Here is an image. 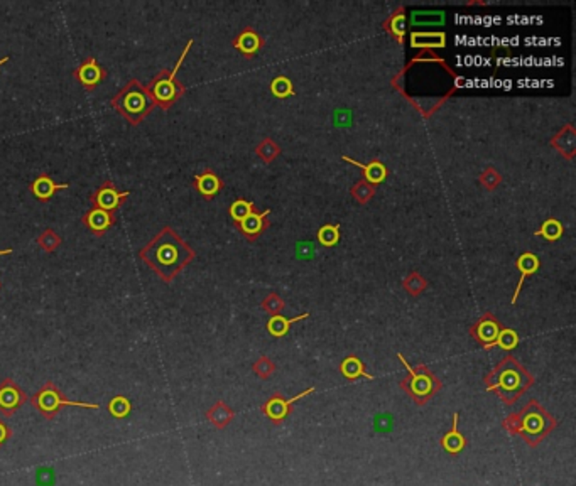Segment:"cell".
<instances>
[{"label":"cell","instance_id":"33","mask_svg":"<svg viewBox=\"0 0 576 486\" xmlns=\"http://www.w3.org/2000/svg\"><path fill=\"white\" fill-rule=\"evenodd\" d=\"M517 345H519V334L511 328H504L502 326L499 336L495 340V346H499L504 352H512Z\"/></svg>","mask_w":576,"mask_h":486},{"label":"cell","instance_id":"5","mask_svg":"<svg viewBox=\"0 0 576 486\" xmlns=\"http://www.w3.org/2000/svg\"><path fill=\"white\" fill-rule=\"evenodd\" d=\"M194 39H189L186 42L185 49H183L180 60L178 63L173 66V69H161V71L155 75L149 83L146 85V90L153 98L155 107H159L161 110H171L174 103H178V100H181L183 96L186 95V87L178 80V71H180L183 61H185L186 54L189 53V49L193 48Z\"/></svg>","mask_w":576,"mask_h":486},{"label":"cell","instance_id":"25","mask_svg":"<svg viewBox=\"0 0 576 486\" xmlns=\"http://www.w3.org/2000/svg\"><path fill=\"white\" fill-rule=\"evenodd\" d=\"M310 318V314H299V316L296 318H284L282 314H278V316H271L269 322H267V331H269L271 336L274 338H282L286 336L287 333H289L291 326L294 324V322L298 321H303V320H307Z\"/></svg>","mask_w":576,"mask_h":486},{"label":"cell","instance_id":"22","mask_svg":"<svg viewBox=\"0 0 576 486\" xmlns=\"http://www.w3.org/2000/svg\"><path fill=\"white\" fill-rule=\"evenodd\" d=\"M206 419H208V422L212 424L215 429L223 431L225 427L235 419V412H233L232 407L227 406L223 400H218V402L213 403V406L206 410Z\"/></svg>","mask_w":576,"mask_h":486},{"label":"cell","instance_id":"19","mask_svg":"<svg viewBox=\"0 0 576 486\" xmlns=\"http://www.w3.org/2000/svg\"><path fill=\"white\" fill-rule=\"evenodd\" d=\"M516 266H517V270L520 272V279H519V282H517L516 290H514L512 301H511L512 304H516L517 299H519V294H520V290H523L525 279L531 277V275H534L536 272L539 270V259H538V255L532 254V252H524V254L517 259Z\"/></svg>","mask_w":576,"mask_h":486},{"label":"cell","instance_id":"42","mask_svg":"<svg viewBox=\"0 0 576 486\" xmlns=\"http://www.w3.org/2000/svg\"><path fill=\"white\" fill-rule=\"evenodd\" d=\"M12 248H3V250H0V257H3V255H10L12 254Z\"/></svg>","mask_w":576,"mask_h":486},{"label":"cell","instance_id":"35","mask_svg":"<svg viewBox=\"0 0 576 486\" xmlns=\"http://www.w3.org/2000/svg\"><path fill=\"white\" fill-rule=\"evenodd\" d=\"M252 209H255L254 203H251V201H247V200H237V201H233L230 208H228V215L232 216L233 223L237 225V223H240V221H242L244 218L252 211Z\"/></svg>","mask_w":576,"mask_h":486},{"label":"cell","instance_id":"12","mask_svg":"<svg viewBox=\"0 0 576 486\" xmlns=\"http://www.w3.org/2000/svg\"><path fill=\"white\" fill-rule=\"evenodd\" d=\"M107 69L99 64V61L93 56H88L80 66L73 69V78L85 88L87 92H93L100 83L107 78Z\"/></svg>","mask_w":576,"mask_h":486},{"label":"cell","instance_id":"13","mask_svg":"<svg viewBox=\"0 0 576 486\" xmlns=\"http://www.w3.org/2000/svg\"><path fill=\"white\" fill-rule=\"evenodd\" d=\"M117 223V213L92 208L81 216V225L87 227L95 236H103Z\"/></svg>","mask_w":576,"mask_h":486},{"label":"cell","instance_id":"2","mask_svg":"<svg viewBox=\"0 0 576 486\" xmlns=\"http://www.w3.org/2000/svg\"><path fill=\"white\" fill-rule=\"evenodd\" d=\"M534 382L532 373L511 353L505 355L484 379L486 390L493 392L507 406H514Z\"/></svg>","mask_w":576,"mask_h":486},{"label":"cell","instance_id":"15","mask_svg":"<svg viewBox=\"0 0 576 486\" xmlns=\"http://www.w3.org/2000/svg\"><path fill=\"white\" fill-rule=\"evenodd\" d=\"M193 188L196 189L205 200H213L218 193L223 188V181L220 180V176L213 169L206 167L205 171H201L200 174L193 177Z\"/></svg>","mask_w":576,"mask_h":486},{"label":"cell","instance_id":"24","mask_svg":"<svg viewBox=\"0 0 576 486\" xmlns=\"http://www.w3.org/2000/svg\"><path fill=\"white\" fill-rule=\"evenodd\" d=\"M340 372H341V375L348 380V382H357V380H360V379L373 380V375H371V373L365 370L364 361L355 355L346 356V358L341 361Z\"/></svg>","mask_w":576,"mask_h":486},{"label":"cell","instance_id":"31","mask_svg":"<svg viewBox=\"0 0 576 486\" xmlns=\"http://www.w3.org/2000/svg\"><path fill=\"white\" fill-rule=\"evenodd\" d=\"M271 92H272V95L278 96V98H287V96L294 95L293 81L286 76L274 78L271 83Z\"/></svg>","mask_w":576,"mask_h":486},{"label":"cell","instance_id":"14","mask_svg":"<svg viewBox=\"0 0 576 486\" xmlns=\"http://www.w3.org/2000/svg\"><path fill=\"white\" fill-rule=\"evenodd\" d=\"M271 215V209H266L264 213H259L257 209H252L247 216L244 218L240 223H237L235 227L239 228V232L242 233L247 240H257L267 228L271 227L267 216Z\"/></svg>","mask_w":576,"mask_h":486},{"label":"cell","instance_id":"34","mask_svg":"<svg viewBox=\"0 0 576 486\" xmlns=\"http://www.w3.org/2000/svg\"><path fill=\"white\" fill-rule=\"evenodd\" d=\"M255 153L264 162H272L279 154H281V149H279V146L272 141V139H264V141L257 146Z\"/></svg>","mask_w":576,"mask_h":486},{"label":"cell","instance_id":"6","mask_svg":"<svg viewBox=\"0 0 576 486\" xmlns=\"http://www.w3.org/2000/svg\"><path fill=\"white\" fill-rule=\"evenodd\" d=\"M397 360H399L407 370L406 375L400 379L399 385L400 388L406 392L407 397H409L411 400H414V403L424 406V403L430 402V400L443 388L441 380H439L426 365L412 367L409 361L404 358L400 353H397Z\"/></svg>","mask_w":576,"mask_h":486},{"label":"cell","instance_id":"28","mask_svg":"<svg viewBox=\"0 0 576 486\" xmlns=\"http://www.w3.org/2000/svg\"><path fill=\"white\" fill-rule=\"evenodd\" d=\"M61 243H63V240H61V236L58 235L53 228H46V230L37 236V245L41 247L42 252H46V254L56 252L58 248L61 247Z\"/></svg>","mask_w":576,"mask_h":486},{"label":"cell","instance_id":"43","mask_svg":"<svg viewBox=\"0 0 576 486\" xmlns=\"http://www.w3.org/2000/svg\"><path fill=\"white\" fill-rule=\"evenodd\" d=\"M7 61H9V56H6V58H2V60H0V68H2L3 64L7 63Z\"/></svg>","mask_w":576,"mask_h":486},{"label":"cell","instance_id":"21","mask_svg":"<svg viewBox=\"0 0 576 486\" xmlns=\"http://www.w3.org/2000/svg\"><path fill=\"white\" fill-rule=\"evenodd\" d=\"M551 146L558 150L563 157L573 159L576 154V130L573 125H566L563 130L558 132L554 139L551 141Z\"/></svg>","mask_w":576,"mask_h":486},{"label":"cell","instance_id":"40","mask_svg":"<svg viewBox=\"0 0 576 486\" xmlns=\"http://www.w3.org/2000/svg\"><path fill=\"white\" fill-rule=\"evenodd\" d=\"M480 182L489 189V191H492V189H495L502 182V176L493 169V167H486L484 173H482Z\"/></svg>","mask_w":576,"mask_h":486},{"label":"cell","instance_id":"11","mask_svg":"<svg viewBox=\"0 0 576 486\" xmlns=\"http://www.w3.org/2000/svg\"><path fill=\"white\" fill-rule=\"evenodd\" d=\"M502 329L500 321L493 316L492 313H485L475 324L470 328V336L477 341L478 345L484 346V349L495 348V340Z\"/></svg>","mask_w":576,"mask_h":486},{"label":"cell","instance_id":"36","mask_svg":"<svg viewBox=\"0 0 576 486\" xmlns=\"http://www.w3.org/2000/svg\"><path fill=\"white\" fill-rule=\"evenodd\" d=\"M403 286L411 295H419L427 287V282L419 272H411V274L404 279Z\"/></svg>","mask_w":576,"mask_h":486},{"label":"cell","instance_id":"30","mask_svg":"<svg viewBox=\"0 0 576 486\" xmlns=\"http://www.w3.org/2000/svg\"><path fill=\"white\" fill-rule=\"evenodd\" d=\"M340 240V225H325L318 232V242L323 247H334Z\"/></svg>","mask_w":576,"mask_h":486},{"label":"cell","instance_id":"20","mask_svg":"<svg viewBox=\"0 0 576 486\" xmlns=\"http://www.w3.org/2000/svg\"><path fill=\"white\" fill-rule=\"evenodd\" d=\"M344 161L350 162V164H353L355 167H359L362 173H364V181H367L369 184L377 186L387 180L389 171H387V167L379 161V159H373V161L369 162V164H362V162L355 161V159L348 157V155H344Z\"/></svg>","mask_w":576,"mask_h":486},{"label":"cell","instance_id":"17","mask_svg":"<svg viewBox=\"0 0 576 486\" xmlns=\"http://www.w3.org/2000/svg\"><path fill=\"white\" fill-rule=\"evenodd\" d=\"M232 44L237 51H239L240 54H244V58L251 60V58H254L255 54L260 51V48L264 46V41L255 29H252V27H245L242 33L233 39Z\"/></svg>","mask_w":576,"mask_h":486},{"label":"cell","instance_id":"8","mask_svg":"<svg viewBox=\"0 0 576 486\" xmlns=\"http://www.w3.org/2000/svg\"><path fill=\"white\" fill-rule=\"evenodd\" d=\"M314 390H316V388L310 387V388H306L305 392H301V394L293 397V399H284L281 394H274V395H271L266 402H264V406L260 407V412H262V414L266 415L272 424L281 426V424L289 417L291 412H293L294 403L298 402V400L311 395Z\"/></svg>","mask_w":576,"mask_h":486},{"label":"cell","instance_id":"3","mask_svg":"<svg viewBox=\"0 0 576 486\" xmlns=\"http://www.w3.org/2000/svg\"><path fill=\"white\" fill-rule=\"evenodd\" d=\"M558 426L554 415L550 414L536 399L529 400L519 412H512L502 421V429L511 435H520L529 448H536Z\"/></svg>","mask_w":576,"mask_h":486},{"label":"cell","instance_id":"41","mask_svg":"<svg viewBox=\"0 0 576 486\" xmlns=\"http://www.w3.org/2000/svg\"><path fill=\"white\" fill-rule=\"evenodd\" d=\"M12 437V429L0 419V448Z\"/></svg>","mask_w":576,"mask_h":486},{"label":"cell","instance_id":"9","mask_svg":"<svg viewBox=\"0 0 576 486\" xmlns=\"http://www.w3.org/2000/svg\"><path fill=\"white\" fill-rule=\"evenodd\" d=\"M128 196H130V193L119 191V189L115 188L114 181L105 180L99 188L92 191L90 203L93 208H100L105 209V211L115 213L117 209L128 200Z\"/></svg>","mask_w":576,"mask_h":486},{"label":"cell","instance_id":"27","mask_svg":"<svg viewBox=\"0 0 576 486\" xmlns=\"http://www.w3.org/2000/svg\"><path fill=\"white\" fill-rule=\"evenodd\" d=\"M563 232H564L563 223H559V221L554 220V218H550V220H546L543 225H541V228L539 230H536L534 235L543 236V238H546L548 242H556V240L561 238Z\"/></svg>","mask_w":576,"mask_h":486},{"label":"cell","instance_id":"1","mask_svg":"<svg viewBox=\"0 0 576 486\" xmlns=\"http://www.w3.org/2000/svg\"><path fill=\"white\" fill-rule=\"evenodd\" d=\"M139 257L162 282L171 284L196 254L173 228L164 227L139 250Z\"/></svg>","mask_w":576,"mask_h":486},{"label":"cell","instance_id":"23","mask_svg":"<svg viewBox=\"0 0 576 486\" xmlns=\"http://www.w3.org/2000/svg\"><path fill=\"white\" fill-rule=\"evenodd\" d=\"M446 46V34L438 33V31H427V33H421L416 31L411 34V48L416 49H433V48H445Z\"/></svg>","mask_w":576,"mask_h":486},{"label":"cell","instance_id":"32","mask_svg":"<svg viewBox=\"0 0 576 486\" xmlns=\"http://www.w3.org/2000/svg\"><path fill=\"white\" fill-rule=\"evenodd\" d=\"M411 22L414 26H439L445 22V12H412Z\"/></svg>","mask_w":576,"mask_h":486},{"label":"cell","instance_id":"37","mask_svg":"<svg viewBox=\"0 0 576 486\" xmlns=\"http://www.w3.org/2000/svg\"><path fill=\"white\" fill-rule=\"evenodd\" d=\"M352 196L362 205L369 203L373 196H375V186L369 184L367 181H359L352 188Z\"/></svg>","mask_w":576,"mask_h":486},{"label":"cell","instance_id":"29","mask_svg":"<svg viewBox=\"0 0 576 486\" xmlns=\"http://www.w3.org/2000/svg\"><path fill=\"white\" fill-rule=\"evenodd\" d=\"M130 410H132L130 400L124 395H115L114 399L108 402V412H110V415H114L115 419L127 417V415L130 414Z\"/></svg>","mask_w":576,"mask_h":486},{"label":"cell","instance_id":"10","mask_svg":"<svg viewBox=\"0 0 576 486\" xmlns=\"http://www.w3.org/2000/svg\"><path fill=\"white\" fill-rule=\"evenodd\" d=\"M29 400V397L12 379H3L0 382V414L3 417H12Z\"/></svg>","mask_w":576,"mask_h":486},{"label":"cell","instance_id":"38","mask_svg":"<svg viewBox=\"0 0 576 486\" xmlns=\"http://www.w3.org/2000/svg\"><path fill=\"white\" fill-rule=\"evenodd\" d=\"M262 309L266 311L267 314H271V316H278V314H281L284 311V307H286V302H284V299L281 297L279 294H269L266 299L262 301Z\"/></svg>","mask_w":576,"mask_h":486},{"label":"cell","instance_id":"7","mask_svg":"<svg viewBox=\"0 0 576 486\" xmlns=\"http://www.w3.org/2000/svg\"><path fill=\"white\" fill-rule=\"evenodd\" d=\"M31 403L46 421H53L65 407H81V409H92L99 410V403H88V402H78V400H68L65 399L63 392L54 385L51 380H48L41 388L31 397Z\"/></svg>","mask_w":576,"mask_h":486},{"label":"cell","instance_id":"4","mask_svg":"<svg viewBox=\"0 0 576 486\" xmlns=\"http://www.w3.org/2000/svg\"><path fill=\"white\" fill-rule=\"evenodd\" d=\"M110 105L117 114L124 116L132 127L141 125L155 108L153 98H151V95L146 90V85H142L137 78L128 80L112 96Z\"/></svg>","mask_w":576,"mask_h":486},{"label":"cell","instance_id":"26","mask_svg":"<svg viewBox=\"0 0 576 486\" xmlns=\"http://www.w3.org/2000/svg\"><path fill=\"white\" fill-rule=\"evenodd\" d=\"M385 31H389L396 37V41L403 44L404 36H406V14L403 10L392 14L385 22Z\"/></svg>","mask_w":576,"mask_h":486},{"label":"cell","instance_id":"16","mask_svg":"<svg viewBox=\"0 0 576 486\" xmlns=\"http://www.w3.org/2000/svg\"><path fill=\"white\" fill-rule=\"evenodd\" d=\"M68 188L69 184H66V182L65 184H60V182L54 181L48 173H41L36 180L29 184V191L33 193L39 201H42V203L51 200L58 191H63V189Z\"/></svg>","mask_w":576,"mask_h":486},{"label":"cell","instance_id":"18","mask_svg":"<svg viewBox=\"0 0 576 486\" xmlns=\"http://www.w3.org/2000/svg\"><path fill=\"white\" fill-rule=\"evenodd\" d=\"M441 448L448 454H460L466 448V437L460 431V414L455 412L451 417V429L441 437Z\"/></svg>","mask_w":576,"mask_h":486},{"label":"cell","instance_id":"39","mask_svg":"<svg viewBox=\"0 0 576 486\" xmlns=\"http://www.w3.org/2000/svg\"><path fill=\"white\" fill-rule=\"evenodd\" d=\"M252 370H254V373L257 376L267 380V379H271L272 375H274L276 365H274V361L269 358V356H260V358L254 363Z\"/></svg>","mask_w":576,"mask_h":486}]
</instances>
